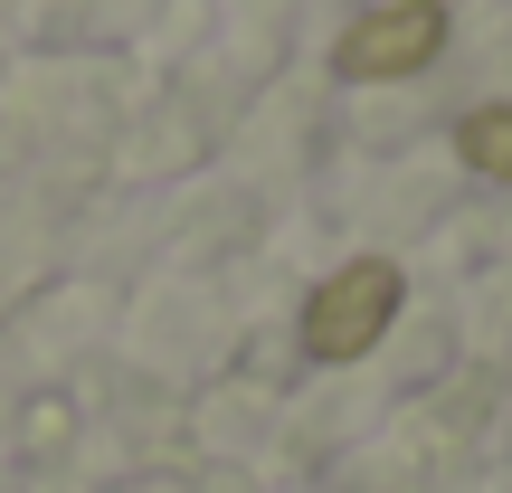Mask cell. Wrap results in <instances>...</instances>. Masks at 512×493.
<instances>
[{"label": "cell", "instance_id": "6da1fadb", "mask_svg": "<svg viewBox=\"0 0 512 493\" xmlns=\"http://www.w3.org/2000/svg\"><path fill=\"white\" fill-rule=\"evenodd\" d=\"M389 313H399V266L389 256H351V266H332L304 294V351L313 361H361L389 332Z\"/></svg>", "mask_w": 512, "mask_h": 493}, {"label": "cell", "instance_id": "7a4b0ae2", "mask_svg": "<svg viewBox=\"0 0 512 493\" xmlns=\"http://www.w3.org/2000/svg\"><path fill=\"white\" fill-rule=\"evenodd\" d=\"M437 48H446V10H437V0H389V10L351 19V29L332 38V76H351V86H389V76L437 67Z\"/></svg>", "mask_w": 512, "mask_h": 493}, {"label": "cell", "instance_id": "3957f363", "mask_svg": "<svg viewBox=\"0 0 512 493\" xmlns=\"http://www.w3.org/2000/svg\"><path fill=\"white\" fill-rule=\"evenodd\" d=\"M456 152L484 171V181H503V190H512V105H475V114H456Z\"/></svg>", "mask_w": 512, "mask_h": 493}]
</instances>
